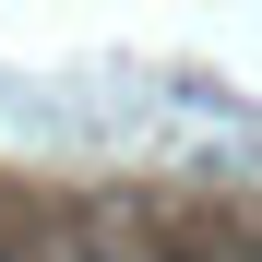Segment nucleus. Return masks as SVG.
Listing matches in <instances>:
<instances>
[{"label":"nucleus","mask_w":262,"mask_h":262,"mask_svg":"<svg viewBox=\"0 0 262 262\" xmlns=\"http://www.w3.org/2000/svg\"><path fill=\"white\" fill-rule=\"evenodd\" d=\"M0 262H12V250H0Z\"/></svg>","instance_id":"f257e3e1"}]
</instances>
